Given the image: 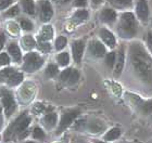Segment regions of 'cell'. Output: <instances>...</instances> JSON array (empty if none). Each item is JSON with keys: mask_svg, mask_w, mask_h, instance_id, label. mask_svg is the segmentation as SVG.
<instances>
[{"mask_svg": "<svg viewBox=\"0 0 152 143\" xmlns=\"http://www.w3.org/2000/svg\"><path fill=\"white\" fill-rule=\"evenodd\" d=\"M111 3L117 8H125L132 4V0H111Z\"/></svg>", "mask_w": 152, "mask_h": 143, "instance_id": "obj_24", "label": "cell"}, {"mask_svg": "<svg viewBox=\"0 0 152 143\" xmlns=\"http://www.w3.org/2000/svg\"><path fill=\"white\" fill-rule=\"evenodd\" d=\"M29 123H31V117H28L26 115V113H23L7 129V131L4 132V140L10 141L12 140V139H14L16 136H20L23 131L26 130V128L28 127Z\"/></svg>", "mask_w": 152, "mask_h": 143, "instance_id": "obj_2", "label": "cell"}, {"mask_svg": "<svg viewBox=\"0 0 152 143\" xmlns=\"http://www.w3.org/2000/svg\"><path fill=\"white\" fill-rule=\"evenodd\" d=\"M58 74V67L54 64H50L48 65L47 70H46V75L48 77H53Z\"/></svg>", "mask_w": 152, "mask_h": 143, "instance_id": "obj_26", "label": "cell"}, {"mask_svg": "<svg viewBox=\"0 0 152 143\" xmlns=\"http://www.w3.org/2000/svg\"><path fill=\"white\" fill-rule=\"evenodd\" d=\"M38 47H39V49L41 51H44V52H49L51 49V46L47 41H39L38 42Z\"/></svg>", "mask_w": 152, "mask_h": 143, "instance_id": "obj_34", "label": "cell"}, {"mask_svg": "<svg viewBox=\"0 0 152 143\" xmlns=\"http://www.w3.org/2000/svg\"><path fill=\"white\" fill-rule=\"evenodd\" d=\"M78 113H79L78 111H71V112L65 113V114H63V116H62V118H61L59 128H58V134H61L64 129H66V128L73 123L74 119L77 117Z\"/></svg>", "mask_w": 152, "mask_h": 143, "instance_id": "obj_6", "label": "cell"}, {"mask_svg": "<svg viewBox=\"0 0 152 143\" xmlns=\"http://www.w3.org/2000/svg\"><path fill=\"white\" fill-rule=\"evenodd\" d=\"M45 106L41 103H36L35 105H34V107H33V111H34V113L35 114H40L41 112L44 111Z\"/></svg>", "mask_w": 152, "mask_h": 143, "instance_id": "obj_37", "label": "cell"}, {"mask_svg": "<svg viewBox=\"0 0 152 143\" xmlns=\"http://www.w3.org/2000/svg\"><path fill=\"white\" fill-rule=\"evenodd\" d=\"M89 50L92 53V55H95L97 57H101L105 54V48L104 46L102 45L101 42L94 40L91 41L90 46H89Z\"/></svg>", "mask_w": 152, "mask_h": 143, "instance_id": "obj_9", "label": "cell"}, {"mask_svg": "<svg viewBox=\"0 0 152 143\" xmlns=\"http://www.w3.org/2000/svg\"><path fill=\"white\" fill-rule=\"evenodd\" d=\"M72 70H73V68H66V70H64L60 75V79L62 80V81H67L71 73H72Z\"/></svg>", "mask_w": 152, "mask_h": 143, "instance_id": "obj_32", "label": "cell"}, {"mask_svg": "<svg viewBox=\"0 0 152 143\" xmlns=\"http://www.w3.org/2000/svg\"><path fill=\"white\" fill-rule=\"evenodd\" d=\"M4 40H6L4 35H3V34H0V50L2 49L3 45H4Z\"/></svg>", "mask_w": 152, "mask_h": 143, "instance_id": "obj_40", "label": "cell"}, {"mask_svg": "<svg viewBox=\"0 0 152 143\" xmlns=\"http://www.w3.org/2000/svg\"><path fill=\"white\" fill-rule=\"evenodd\" d=\"M124 62H125V55H124V49L121 48L120 52H118V57H117L116 65H115V75L118 76L124 67Z\"/></svg>", "mask_w": 152, "mask_h": 143, "instance_id": "obj_13", "label": "cell"}, {"mask_svg": "<svg viewBox=\"0 0 152 143\" xmlns=\"http://www.w3.org/2000/svg\"><path fill=\"white\" fill-rule=\"evenodd\" d=\"M22 45L23 47H24V49H26V50H31V49H33V48L35 47L36 44H35V40H34V38H33L32 36H24L22 38Z\"/></svg>", "mask_w": 152, "mask_h": 143, "instance_id": "obj_19", "label": "cell"}, {"mask_svg": "<svg viewBox=\"0 0 152 143\" xmlns=\"http://www.w3.org/2000/svg\"><path fill=\"white\" fill-rule=\"evenodd\" d=\"M33 137H34V139H38V140L44 139L45 132L42 131V129H40L39 127H36L35 129L33 130Z\"/></svg>", "mask_w": 152, "mask_h": 143, "instance_id": "obj_30", "label": "cell"}, {"mask_svg": "<svg viewBox=\"0 0 152 143\" xmlns=\"http://www.w3.org/2000/svg\"><path fill=\"white\" fill-rule=\"evenodd\" d=\"M1 99H2V104L3 107H4V112H6V115L9 117L13 114V112L15 111V101L13 99L11 92L7 91V90H2L1 92Z\"/></svg>", "mask_w": 152, "mask_h": 143, "instance_id": "obj_5", "label": "cell"}, {"mask_svg": "<svg viewBox=\"0 0 152 143\" xmlns=\"http://www.w3.org/2000/svg\"><path fill=\"white\" fill-rule=\"evenodd\" d=\"M12 2L13 0H0V10L6 9L7 7H9Z\"/></svg>", "mask_w": 152, "mask_h": 143, "instance_id": "obj_38", "label": "cell"}, {"mask_svg": "<svg viewBox=\"0 0 152 143\" xmlns=\"http://www.w3.org/2000/svg\"><path fill=\"white\" fill-rule=\"evenodd\" d=\"M120 134H121V130L118 128H112V129H110L104 134L103 139L107 141H113V140H116L117 138L120 137Z\"/></svg>", "mask_w": 152, "mask_h": 143, "instance_id": "obj_17", "label": "cell"}, {"mask_svg": "<svg viewBox=\"0 0 152 143\" xmlns=\"http://www.w3.org/2000/svg\"><path fill=\"white\" fill-rule=\"evenodd\" d=\"M78 79H79L78 70H72V73H71V75H70V77H69V79H67L66 83H69V85H74V83H76L77 81H78Z\"/></svg>", "mask_w": 152, "mask_h": 143, "instance_id": "obj_23", "label": "cell"}, {"mask_svg": "<svg viewBox=\"0 0 152 143\" xmlns=\"http://www.w3.org/2000/svg\"><path fill=\"white\" fill-rule=\"evenodd\" d=\"M12 74H14V70L12 67H8V68H4V70H0V81H2L4 79H8Z\"/></svg>", "mask_w": 152, "mask_h": 143, "instance_id": "obj_22", "label": "cell"}, {"mask_svg": "<svg viewBox=\"0 0 152 143\" xmlns=\"http://www.w3.org/2000/svg\"><path fill=\"white\" fill-rule=\"evenodd\" d=\"M21 27H22L24 30H32L33 24L29 22L28 20H22V21H21Z\"/></svg>", "mask_w": 152, "mask_h": 143, "instance_id": "obj_33", "label": "cell"}, {"mask_svg": "<svg viewBox=\"0 0 152 143\" xmlns=\"http://www.w3.org/2000/svg\"><path fill=\"white\" fill-rule=\"evenodd\" d=\"M8 51H9V53L13 57L15 62H20L21 61L22 54H21V50H20L19 46L16 45V44H10L9 47H8Z\"/></svg>", "mask_w": 152, "mask_h": 143, "instance_id": "obj_15", "label": "cell"}, {"mask_svg": "<svg viewBox=\"0 0 152 143\" xmlns=\"http://www.w3.org/2000/svg\"><path fill=\"white\" fill-rule=\"evenodd\" d=\"M26 143H35V142H26Z\"/></svg>", "mask_w": 152, "mask_h": 143, "instance_id": "obj_45", "label": "cell"}, {"mask_svg": "<svg viewBox=\"0 0 152 143\" xmlns=\"http://www.w3.org/2000/svg\"><path fill=\"white\" fill-rule=\"evenodd\" d=\"M148 45L152 51V33H149V35H148Z\"/></svg>", "mask_w": 152, "mask_h": 143, "instance_id": "obj_41", "label": "cell"}, {"mask_svg": "<svg viewBox=\"0 0 152 143\" xmlns=\"http://www.w3.org/2000/svg\"><path fill=\"white\" fill-rule=\"evenodd\" d=\"M92 1H94L95 3H99L100 1H101V0H92Z\"/></svg>", "mask_w": 152, "mask_h": 143, "instance_id": "obj_43", "label": "cell"}, {"mask_svg": "<svg viewBox=\"0 0 152 143\" xmlns=\"http://www.w3.org/2000/svg\"><path fill=\"white\" fill-rule=\"evenodd\" d=\"M53 15L52 7L48 1H44L41 3V12H40V19L42 22H48Z\"/></svg>", "mask_w": 152, "mask_h": 143, "instance_id": "obj_7", "label": "cell"}, {"mask_svg": "<svg viewBox=\"0 0 152 143\" xmlns=\"http://www.w3.org/2000/svg\"><path fill=\"white\" fill-rule=\"evenodd\" d=\"M130 63L135 73L145 83L152 81V60L139 44L130 47Z\"/></svg>", "mask_w": 152, "mask_h": 143, "instance_id": "obj_1", "label": "cell"}, {"mask_svg": "<svg viewBox=\"0 0 152 143\" xmlns=\"http://www.w3.org/2000/svg\"><path fill=\"white\" fill-rule=\"evenodd\" d=\"M118 33L122 37L130 38L136 34V21L133 13H124L121 19Z\"/></svg>", "mask_w": 152, "mask_h": 143, "instance_id": "obj_3", "label": "cell"}, {"mask_svg": "<svg viewBox=\"0 0 152 143\" xmlns=\"http://www.w3.org/2000/svg\"><path fill=\"white\" fill-rule=\"evenodd\" d=\"M44 64V60L39 54L35 52H29L24 57V64H23V70L26 72H35Z\"/></svg>", "mask_w": 152, "mask_h": 143, "instance_id": "obj_4", "label": "cell"}, {"mask_svg": "<svg viewBox=\"0 0 152 143\" xmlns=\"http://www.w3.org/2000/svg\"><path fill=\"white\" fill-rule=\"evenodd\" d=\"M87 4V0H75L76 7H85Z\"/></svg>", "mask_w": 152, "mask_h": 143, "instance_id": "obj_39", "label": "cell"}, {"mask_svg": "<svg viewBox=\"0 0 152 143\" xmlns=\"http://www.w3.org/2000/svg\"><path fill=\"white\" fill-rule=\"evenodd\" d=\"M115 59H116V55L114 52H110L108 53L107 57H105V63L109 67H113V65L115 64Z\"/></svg>", "mask_w": 152, "mask_h": 143, "instance_id": "obj_27", "label": "cell"}, {"mask_svg": "<svg viewBox=\"0 0 152 143\" xmlns=\"http://www.w3.org/2000/svg\"><path fill=\"white\" fill-rule=\"evenodd\" d=\"M66 46V38L65 37H59V38L56 40V49L57 50H62L64 47Z\"/></svg>", "mask_w": 152, "mask_h": 143, "instance_id": "obj_28", "label": "cell"}, {"mask_svg": "<svg viewBox=\"0 0 152 143\" xmlns=\"http://www.w3.org/2000/svg\"><path fill=\"white\" fill-rule=\"evenodd\" d=\"M74 20H78V21H84V20L88 19V12L85 10H78L76 11L73 16Z\"/></svg>", "mask_w": 152, "mask_h": 143, "instance_id": "obj_25", "label": "cell"}, {"mask_svg": "<svg viewBox=\"0 0 152 143\" xmlns=\"http://www.w3.org/2000/svg\"><path fill=\"white\" fill-rule=\"evenodd\" d=\"M22 94H23V97H25V95H27V100L32 98L33 90H31V91H29L28 85H27V86H24V87H23V89H22Z\"/></svg>", "mask_w": 152, "mask_h": 143, "instance_id": "obj_36", "label": "cell"}, {"mask_svg": "<svg viewBox=\"0 0 152 143\" xmlns=\"http://www.w3.org/2000/svg\"><path fill=\"white\" fill-rule=\"evenodd\" d=\"M1 106H0V127H1V125H2V113H1Z\"/></svg>", "mask_w": 152, "mask_h": 143, "instance_id": "obj_42", "label": "cell"}, {"mask_svg": "<svg viewBox=\"0 0 152 143\" xmlns=\"http://www.w3.org/2000/svg\"><path fill=\"white\" fill-rule=\"evenodd\" d=\"M19 12H20L19 7L14 6V7H12V8H10V9L4 13V15L6 16H15V15L19 14Z\"/></svg>", "mask_w": 152, "mask_h": 143, "instance_id": "obj_31", "label": "cell"}, {"mask_svg": "<svg viewBox=\"0 0 152 143\" xmlns=\"http://www.w3.org/2000/svg\"><path fill=\"white\" fill-rule=\"evenodd\" d=\"M100 36H101L102 40L110 48H113L115 46V38H114L113 34L111 32H109L108 29H101L100 30Z\"/></svg>", "mask_w": 152, "mask_h": 143, "instance_id": "obj_12", "label": "cell"}, {"mask_svg": "<svg viewBox=\"0 0 152 143\" xmlns=\"http://www.w3.org/2000/svg\"><path fill=\"white\" fill-rule=\"evenodd\" d=\"M52 37H53V29L50 25H46L41 28L38 40L39 41H47V40H50Z\"/></svg>", "mask_w": 152, "mask_h": 143, "instance_id": "obj_10", "label": "cell"}, {"mask_svg": "<svg viewBox=\"0 0 152 143\" xmlns=\"http://www.w3.org/2000/svg\"><path fill=\"white\" fill-rule=\"evenodd\" d=\"M10 63V57L7 53L0 54V65H8Z\"/></svg>", "mask_w": 152, "mask_h": 143, "instance_id": "obj_35", "label": "cell"}, {"mask_svg": "<svg viewBox=\"0 0 152 143\" xmlns=\"http://www.w3.org/2000/svg\"><path fill=\"white\" fill-rule=\"evenodd\" d=\"M96 143H108V142H96Z\"/></svg>", "mask_w": 152, "mask_h": 143, "instance_id": "obj_44", "label": "cell"}, {"mask_svg": "<svg viewBox=\"0 0 152 143\" xmlns=\"http://www.w3.org/2000/svg\"><path fill=\"white\" fill-rule=\"evenodd\" d=\"M148 6L145 0H139V2L137 4V14L139 16L140 20L146 21L148 19Z\"/></svg>", "mask_w": 152, "mask_h": 143, "instance_id": "obj_11", "label": "cell"}, {"mask_svg": "<svg viewBox=\"0 0 152 143\" xmlns=\"http://www.w3.org/2000/svg\"><path fill=\"white\" fill-rule=\"evenodd\" d=\"M101 19H102V21H104V22L112 23L116 20V13H115L114 10L104 9L101 12Z\"/></svg>", "mask_w": 152, "mask_h": 143, "instance_id": "obj_16", "label": "cell"}, {"mask_svg": "<svg viewBox=\"0 0 152 143\" xmlns=\"http://www.w3.org/2000/svg\"><path fill=\"white\" fill-rule=\"evenodd\" d=\"M57 114L56 113H48L46 116L44 117V119H42V124L46 126L47 128H52L56 126V124H57Z\"/></svg>", "mask_w": 152, "mask_h": 143, "instance_id": "obj_14", "label": "cell"}, {"mask_svg": "<svg viewBox=\"0 0 152 143\" xmlns=\"http://www.w3.org/2000/svg\"><path fill=\"white\" fill-rule=\"evenodd\" d=\"M89 129L90 131L92 132H99V131H101L103 129V125L101 123H98V121H96V123H91V124L89 125Z\"/></svg>", "mask_w": 152, "mask_h": 143, "instance_id": "obj_29", "label": "cell"}, {"mask_svg": "<svg viewBox=\"0 0 152 143\" xmlns=\"http://www.w3.org/2000/svg\"><path fill=\"white\" fill-rule=\"evenodd\" d=\"M22 4L24 8V11L28 14H34L35 13V6L33 0H22Z\"/></svg>", "mask_w": 152, "mask_h": 143, "instance_id": "obj_20", "label": "cell"}, {"mask_svg": "<svg viewBox=\"0 0 152 143\" xmlns=\"http://www.w3.org/2000/svg\"><path fill=\"white\" fill-rule=\"evenodd\" d=\"M57 60H58V62H59V64H60V65H62V66H66L67 64H69V62H70V57H69V53H66V52L60 53L59 55H58Z\"/></svg>", "mask_w": 152, "mask_h": 143, "instance_id": "obj_21", "label": "cell"}, {"mask_svg": "<svg viewBox=\"0 0 152 143\" xmlns=\"http://www.w3.org/2000/svg\"><path fill=\"white\" fill-rule=\"evenodd\" d=\"M72 51H73V57L76 63H79L82 60L83 52H84V42L82 40L74 41L72 45Z\"/></svg>", "mask_w": 152, "mask_h": 143, "instance_id": "obj_8", "label": "cell"}, {"mask_svg": "<svg viewBox=\"0 0 152 143\" xmlns=\"http://www.w3.org/2000/svg\"><path fill=\"white\" fill-rule=\"evenodd\" d=\"M22 80H23V75H22V74H21V73H14V74H12L9 78H8L7 83H9L10 86H16V85H19Z\"/></svg>", "mask_w": 152, "mask_h": 143, "instance_id": "obj_18", "label": "cell"}]
</instances>
